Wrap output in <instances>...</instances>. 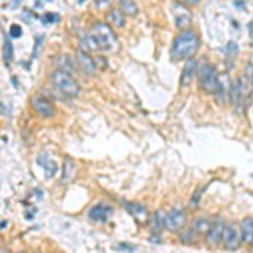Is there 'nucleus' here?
<instances>
[{
  "label": "nucleus",
  "mask_w": 253,
  "mask_h": 253,
  "mask_svg": "<svg viewBox=\"0 0 253 253\" xmlns=\"http://www.w3.org/2000/svg\"><path fill=\"white\" fill-rule=\"evenodd\" d=\"M199 46H201V39H199L198 32L194 29H184L174 39L170 54L174 59H189L198 52Z\"/></svg>",
  "instance_id": "f257e3e1"
},
{
  "label": "nucleus",
  "mask_w": 253,
  "mask_h": 253,
  "mask_svg": "<svg viewBox=\"0 0 253 253\" xmlns=\"http://www.w3.org/2000/svg\"><path fill=\"white\" fill-rule=\"evenodd\" d=\"M51 81H52V86H54L61 95L66 96V98H76L81 91L78 81L74 80L69 73H66V71L56 69L51 76Z\"/></svg>",
  "instance_id": "f03ea898"
},
{
  "label": "nucleus",
  "mask_w": 253,
  "mask_h": 253,
  "mask_svg": "<svg viewBox=\"0 0 253 253\" xmlns=\"http://www.w3.org/2000/svg\"><path fill=\"white\" fill-rule=\"evenodd\" d=\"M91 32H93L96 41H98L101 51L112 52L117 49V46H118V39H117V34L113 32V29L106 22H96Z\"/></svg>",
  "instance_id": "7ed1b4c3"
},
{
  "label": "nucleus",
  "mask_w": 253,
  "mask_h": 253,
  "mask_svg": "<svg viewBox=\"0 0 253 253\" xmlns=\"http://www.w3.org/2000/svg\"><path fill=\"white\" fill-rule=\"evenodd\" d=\"M198 78H199V84L201 88L206 91V93H216L219 88V76L216 73V67L213 64H202L198 71Z\"/></svg>",
  "instance_id": "20e7f679"
},
{
  "label": "nucleus",
  "mask_w": 253,
  "mask_h": 253,
  "mask_svg": "<svg viewBox=\"0 0 253 253\" xmlns=\"http://www.w3.org/2000/svg\"><path fill=\"white\" fill-rule=\"evenodd\" d=\"M187 221V215L183 208H172L169 213H167V218H166V228L172 233L176 231H181L184 226H186Z\"/></svg>",
  "instance_id": "39448f33"
},
{
  "label": "nucleus",
  "mask_w": 253,
  "mask_h": 253,
  "mask_svg": "<svg viewBox=\"0 0 253 253\" xmlns=\"http://www.w3.org/2000/svg\"><path fill=\"white\" fill-rule=\"evenodd\" d=\"M224 230H226V223H224L223 218H215L211 223V228L206 233V241L213 247H218V245L223 243V236H224Z\"/></svg>",
  "instance_id": "423d86ee"
},
{
  "label": "nucleus",
  "mask_w": 253,
  "mask_h": 253,
  "mask_svg": "<svg viewBox=\"0 0 253 253\" xmlns=\"http://www.w3.org/2000/svg\"><path fill=\"white\" fill-rule=\"evenodd\" d=\"M241 231L240 228H236V224H226V230H224V236H223V245L226 250L235 252L240 248L241 243Z\"/></svg>",
  "instance_id": "0eeeda50"
},
{
  "label": "nucleus",
  "mask_w": 253,
  "mask_h": 253,
  "mask_svg": "<svg viewBox=\"0 0 253 253\" xmlns=\"http://www.w3.org/2000/svg\"><path fill=\"white\" fill-rule=\"evenodd\" d=\"M31 105L32 108H34V112L37 113L39 117H42V118H51L56 113V108L51 103V100L44 98V96H32Z\"/></svg>",
  "instance_id": "6e6552de"
},
{
  "label": "nucleus",
  "mask_w": 253,
  "mask_h": 253,
  "mask_svg": "<svg viewBox=\"0 0 253 253\" xmlns=\"http://www.w3.org/2000/svg\"><path fill=\"white\" fill-rule=\"evenodd\" d=\"M113 215V208L110 204H105V202H100V204H95L93 208L88 211V218L95 223H106Z\"/></svg>",
  "instance_id": "1a4fd4ad"
},
{
  "label": "nucleus",
  "mask_w": 253,
  "mask_h": 253,
  "mask_svg": "<svg viewBox=\"0 0 253 253\" xmlns=\"http://www.w3.org/2000/svg\"><path fill=\"white\" fill-rule=\"evenodd\" d=\"M74 58H76V64H78V67H80L83 73H86V74H95L96 73V69H98V66H96V61L93 58H91L88 52H84V51H76V54H74Z\"/></svg>",
  "instance_id": "9d476101"
},
{
  "label": "nucleus",
  "mask_w": 253,
  "mask_h": 253,
  "mask_svg": "<svg viewBox=\"0 0 253 253\" xmlns=\"http://www.w3.org/2000/svg\"><path fill=\"white\" fill-rule=\"evenodd\" d=\"M74 176H76V162H74V159L66 157L63 164V184H69L71 181H74Z\"/></svg>",
  "instance_id": "9b49d317"
},
{
  "label": "nucleus",
  "mask_w": 253,
  "mask_h": 253,
  "mask_svg": "<svg viewBox=\"0 0 253 253\" xmlns=\"http://www.w3.org/2000/svg\"><path fill=\"white\" fill-rule=\"evenodd\" d=\"M196 67H198V61L194 58H189L184 66V71H183V76H181V84L183 86H187V84L192 81L194 78V73H196Z\"/></svg>",
  "instance_id": "f8f14e48"
},
{
  "label": "nucleus",
  "mask_w": 253,
  "mask_h": 253,
  "mask_svg": "<svg viewBox=\"0 0 253 253\" xmlns=\"http://www.w3.org/2000/svg\"><path fill=\"white\" fill-rule=\"evenodd\" d=\"M80 49L90 54V52H93V51H98L100 44H98V41H96V37L93 34H86V35H83V37H81Z\"/></svg>",
  "instance_id": "ddd939ff"
},
{
  "label": "nucleus",
  "mask_w": 253,
  "mask_h": 253,
  "mask_svg": "<svg viewBox=\"0 0 253 253\" xmlns=\"http://www.w3.org/2000/svg\"><path fill=\"white\" fill-rule=\"evenodd\" d=\"M240 231H241V240L247 245H253V218L243 219L240 224Z\"/></svg>",
  "instance_id": "4468645a"
},
{
  "label": "nucleus",
  "mask_w": 253,
  "mask_h": 253,
  "mask_svg": "<svg viewBox=\"0 0 253 253\" xmlns=\"http://www.w3.org/2000/svg\"><path fill=\"white\" fill-rule=\"evenodd\" d=\"M211 219L209 218H204V216H199V218H194L191 223V228L196 231L198 235H206L211 228Z\"/></svg>",
  "instance_id": "2eb2a0df"
},
{
  "label": "nucleus",
  "mask_w": 253,
  "mask_h": 253,
  "mask_svg": "<svg viewBox=\"0 0 253 253\" xmlns=\"http://www.w3.org/2000/svg\"><path fill=\"white\" fill-rule=\"evenodd\" d=\"M125 209L137 219H147V216H149L145 206L138 204V202H125Z\"/></svg>",
  "instance_id": "dca6fc26"
},
{
  "label": "nucleus",
  "mask_w": 253,
  "mask_h": 253,
  "mask_svg": "<svg viewBox=\"0 0 253 253\" xmlns=\"http://www.w3.org/2000/svg\"><path fill=\"white\" fill-rule=\"evenodd\" d=\"M106 19L110 24H113L115 27H123L125 26V14L118 9H110L106 14Z\"/></svg>",
  "instance_id": "f3484780"
},
{
  "label": "nucleus",
  "mask_w": 253,
  "mask_h": 253,
  "mask_svg": "<svg viewBox=\"0 0 253 253\" xmlns=\"http://www.w3.org/2000/svg\"><path fill=\"white\" fill-rule=\"evenodd\" d=\"M166 218H167V215L162 211V209H159V211L152 216L151 226H152V231H154V233H160V231L166 228Z\"/></svg>",
  "instance_id": "a211bd4d"
},
{
  "label": "nucleus",
  "mask_w": 253,
  "mask_h": 253,
  "mask_svg": "<svg viewBox=\"0 0 253 253\" xmlns=\"http://www.w3.org/2000/svg\"><path fill=\"white\" fill-rule=\"evenodd\" d=\"M74 61H76V59H71L69 56H66V54L56 56V59H54V63H56V66H58V69L66 71V73H69V71H73V67H74Z\"/></svg>",
  "instance_id": "6ab92c4d"
},
{
  "label": "nucleus",
  "mask_w": 253,
  "mask_h": 253,
  "mask_svg": "<svg viewBox=\"0 0 253 253\" xmlns=\"http://www.w3.org/2000/svg\"><path fill=\"white\" fill-rule=\"evenodd\" d=\"M120 10L128 17H135L138 14V5L134 0H120Z\"/></svg>",
  "instance_id": "aec40b11"
},
{
  "label": "nucleus",
  "mask_w": 253,
  "mask_h": 253,
  "mask_svg": "<svg viewBox=\"0 0 253 253\" xmlns=\"http://www.w3.org/2000/svg\"><path fill=\"white\" fill-rule=\"evenodd\" d=\"M14 59V48H12V42L9 41V39L3 35V63L7 64V66H10V63H12Z\"/></svg>",
  "instance_id": "412c9836"
},
{
  "label": "nucleus",
  "mask_w": 253,
  "mask_h": 253,
  "mask_svg": "<svg viewBox=\"0 0 253 253\" xmlns=\"http://www.w3.org/2000/svg\"><path fill=\"white\" fill-rule=\"evenodd\" d=\"M44 176H46V179H52V177L58 174V170H59V167H58V162L56 160H51L49 159L48 162L44 164Z\"/></svg>",
  "instance_id": "4be33fe9"
},
{
  "label": "nucleus",
  "mask_w": 253,
  "mask_h": 253,
  "mask_svg": "<svg viewBox=\"0 0 253 253\" xmlns=\"http://www.w3.org/2000/svg\"><path fill=\"white\" fill-rule=\"evenodd\" d=\"M179 240L183 241V243H194V241L198 240V233H196L192 228H187V230L181 231Z\"/></svg>",
  "instance_id": "5701e85b"
},
{
  "label": "nucleus",
  "mask_w": 253,
  "mask_h": 253,
  "mask_svg": "<svg viewBox=\"0 0 253 253\" xmlns=\"http://www.w3.org/2000/svg\"><path fill=\"white\" fill-rule=\"evenodd\" d=\"M189 24H191L189 14H184V16H177L176 17V26L179 27V29H184V27H187Z\"/></svg>",
  "instance_id": "b1692460"
},
{
  "label": "nucleus",
  "mask_w": 253,
  "mask_h": 253,
  "mask_svg": "<svg viewBox=\"0 0 253 253\" xmlns=\"http://www.w3.org/2000/svg\"><path fill=\"white\" fill-rule=\"evenodd\" d=\"M42 24H52V22H58L59 20V14H52V12H48L41 17Z\"/></svg>",
  "instance_id": "393cba45"
},
{
  "label": "nucleus",
  "mask_w": 253,
  "mask_h": 253,
  "mask_svg": "<svg viewBox=\"0 0 253 253\" xmlns=\"http://www.w3.org/2000/svg\"><path fill=\"white\" fill-rule=\"evenodd\" d=\"M224 52H226L228 56H233L238 52V44L235 41H230L226 46H224Z\"/></svg>",
  "instance_id": "a878e982"
},
{
  "label": "nucleus",
  "mask_w": 253,
  "mask_h": 253,
  "mask_svg": "<svg viewBox=\"0 0 253 253\" xmlns=\"http://www.w3.org/2000/svg\"><path fill=\"white\" fill-rule=\"evenodd\" d=\"M22 35V27L19 24H12L10 26V37H20Z\"/></svg>",
  "instance_id": "bb28decb"
},
{
  "label": "nucleus",
  "mask_w": 253,
  "mask_h": 253,
  "mask_svg": "<svg viewBox=\"0 0 253 253\" xmlns=\"http://www.w3.org/2000/svg\"><path fill=\"white\" fill-rule=\"evenodd\" d=\"M22 19L26 20V22H32V20L37 19V17H35V14L31 12V10H22Z\"/></svg>",
  "instance_id": "cd10ccee"
},
{
  "label": "nucleus",
  "mask_w": 253,
  "mask_h": 253,
  "mask_svg": "<svg viewBox=\"0 0 253 253\" xmlns=\"http://www.w3.org/2000/svg\"><path fill=\"white\" fill-rule=\"evenodd\" d=\"M117 250H125V252H135V247L134 245H127V243H118L117 245Z\"/></svg>",
  "instance_id": "c85d7f7f"
},
{
  "label": "nucleus",
  "mask_w": 253,
  "mask_h": 253,
  "mask_svg": "<svg viewBox=\"0 0 253 253\" xmlns=\"http://www.w3.org/2000/svg\"><path fill=\"white\" fill-rule=\"evenodd\" d=\"M44 41V37H42V35H39L37 37V42H35V51L32 52V59L34 58H37V52H39V49H41V42Z\"/></svg>",
  "instance_id": "c756f323"
},
{
  "label": "nucleus",
  "mask_w": 253,
  "mask_h": 253,
  "mask_svg": "<svg viewBox=\"0 0 253 253\" xmlns=\"http://www.w3.org/2000/svg\"><path fill=\"white\" fill-rule=\"evenodd\" d=\"M199 198H201V191L194 192V196H192V199H191V206L198 204V202H199Z\"/></svg>",
  "instance_id": "7c9ffc66"
},
{
  "label": "nucleus",
  "mask_w": 253,
  "mask_h": 253,
  "mask_svg": "<svg viewBox=\"0 0 253 253\" xmlns=\"http://www.w3.org/2000/svg\"><path fill=\"white\" fill-rule=\"evenodd\" d=\"M108 3H110V0H95V7H96V9H100V7L108 5Z\"/></svg>",
  "instance_id": "2f4dec72"
},
{
  "label": "nucleus",
  "mask_w": 253,
  "mask_h": 253,
  "mask_svg": "<svg viewBox=\"0 0 253 253\" xmlns=\"http://www.w3.org/2000/svg\"><path fill=\"white\" fill-rule=\"evenodd\" d=\"M160 241H162L160 236H151V243H160Z\"/></svg>",
  "instance_id": "473e14b6"
},
{
  "label": "nucleus",
  "mask_w": 253,
  "mask_h": 253,
  "mask_svg": "<svg viewBox=\"0 0 253 253\" xmlns=\"http://www.w3.org/2000/svg\"><path fill=\"white\" fill-rule=\"evenodd\" d=\"M7 226H9V223H7V219H2V223H0V228H2V231L5 230Z\"/></svg>",
  "instance_id": "72a5a7b5"
},
{
  "label": "nucleus",
  "mask_w": 253,
  "mask_h": 253,
  "mask_svg": "<svg viewBox=\"0 0 253 253\" xmlns=\"http://www.w3.org/2000/svg\"><path fill=\"white\" fill-rule=\"evenodd\" d=\"M186 3H189V5H196V3H199L201 0H184Z\"/></svg>",
  "instance_id": "f704fd0d"
},
{
  "label": "nucleus",
  "mask_w": 253,
  "mask_h": 253,
  "mask_svg": "<svg viewBox=\"0 0 253 253\" xmlns=\"http://www.w3.org/2000/svg\"><path fill=\"white\" fill-rule=\"evenodd\" d=\"M35 196H37L39 199H42V189H35Z\"/></svg>",
  "instance_id": "c9c22d12"
},
{
  "label": "nucleus",
  "mask_w": 253,
  "mask_h": 253,
  "mask_svg": "<svg viewBox=\"0 0 253 253\" xmlns=\"http://www.w3.org/2000/svg\"><path fill=\"white\" fill-rule=\"evenodd\" d=\"M250 80H252V83H253V69H252V74H250Z\"/></svg>",
  "instance_id": "e433bc0d"
},
{
  "label": "nucleus",
  "mask_w": 253,
  "mask_h": 253,
  "mask_svg": "<svg viewBox=\"0 0 253 253\" xmlns=\"http://www.w3.org/2000/svg\"><path fill=\"white\" fill-rule=\"evenodd\" d=\"M80 2H84V0H80Z\"/></svg>",
  "instance_id": "4c0bfd02"
}]
</instances>
